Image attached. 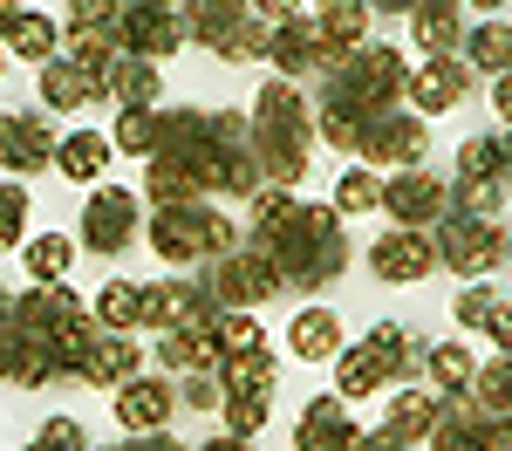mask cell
<instances>
[{"label": "cell", "mask_w": 512, "mask_h": 451, "mask_svg": "<svg viewBox=\"0 0 512 451\" xmlns=\"http://www.w3.org/2000/svg\"><path fill=\"white\" fill-rule=\"evenodd\" d=\"M246 253L274 260V274L294 287V294H321V287L349 267V233H342V212H335V205H301L294 199V212H287L280 226H253V233H246Z\"/></svg>", "instance_id": "cell-1"}, {"label": "cell", "mask_w": 512, "mask_h": 451, "mask_svg": "<svg viewBox=\"0 0 512 451\" xmlns=\"http://www.w3.org/2000/svg\"><path fill=\"white\" fill-rule=\"evenodd\" d=\"M308 144H315V103L301 96V82H260L253 96V151L267 164V185H301L308 178Z\"/></svg>", "instance_id": "cell-2"}, {"label": "cell", "mask_w": 512, "mask_h": 451, "mask_svg": "<svg viewBox=\"0 0 512 451\" xmlns=\"http://www.w3.org/2000/svg\"><path fill=\"white\" fill-rule=\"evenodd\" d=\"M144 240H151V253H158L164 267H198V260H226V253H239V226L219 212V205H164L158 219L144 226Z\"/></svg>", "instance_id": "cell-3"}, {"label": "cell", "mask_w": 512, "mask_h": 451, "mask_svg": "<svg viewBox=\"0 0 512 451\" xmlns=\"http://www.w3.org/2000/svg\"><path fill=\"white\" fill-rule=\"evenodd\" d=\"M321 82H335V89L355 96L362 110H396V103H403V89H410V62H403V48L362 41V48L342 55V69H328Z\"/></svg>", "instance_id": "cell-4"}, {"label": "cell", "mask_w": 512, "mask_h": 451, "mask_svg": "<svg viewBox=\"0 0 512 451\" xmlns=\"http://www.w3.org/2000/svg\"><path fill=\"white\" fill-rule=\"evenodd\" d=\"M437 260H444L458 281H485V274L506 260V226H499V219L444 212V219H437Z\"/></svg>", "instance_id": "cell-5"}, {"label": "cell", "mask_w": 512, "mask_h": 451, "mask_svg": "<svg viewBox=\"0 0 512 451\" xmlns=\"http://www.w3.org/2000/svg\"><path fill=\"white\" fill-rule=\"evenodd\" d=\"M137 226H144V205L130 199L123 185H96L89 205H82V219H76V240H82V253H96V260H117L123 246L137 240Z\"/></svg>", "instance_id": "cell-6"}, {"label": "cell", "mask_w": 512, "mask_h": 451, "mask_svg": "<svg viewBox=\"0 0 512 451\" xmlns=\"http://www.w3.org/2000/svg\"><path fill=\"white\" fill-rule=\"evenodd\" d=\"M424 151H431V130H424L417 110H403V103L396 110H376L369 130H362V164H376V171H417Z\"/></svg>", "instance_id": "cell-7"}, {"label": "cell", "mask_w": 512, "mask_h": 451, "mask_svg": "<svg viewBox=\"0 0 512 451\" xmlns=\"http://www.w3.org/2000/svg\"><path fill=\"white\" fill-rule=\"evenodd\" d=\"M117 41H123V55L164 62V55H178V48L192 41V28H185V14H178V7H158V0H123Z\"/></svg>", "instance_id": "cell-8"}, {"label": "cell", "mask_w": 512, "mask_h": 451, "mask_svg": "<svg viewBox=\"0 0 512 451\" xmlns=\"http://www.w3.org/2000/svg\"><path fill=\"white\" fill-rule=\"evenodd\" d=\"M76 315H82V301L62 281H35L28 294H7L0 328H28V335H41V342H62V335L76 328Z\"/></svg>", "instance_id": "cell-9"}, {"label": "cell", "mask_w": 512, "mask_h": 451, "mask_svg": "<svg viewBox=\"0 0 512 451\" xmlns=\"http://www.w3.org/2000/svg\"><path fill=\"white\" fill-rule=\"evenodd\" d=\"M472 62H458V55H424V62H410V89H403V103L417 110V117H444V110H458L465 96H472Z\"/></svg>", "instance_id": "cell-10"}, {"label": "cell", "mask_w": 512, "mask_h": 451, "mask_svg": "<svg viewBox=\"0 0 512 451\" xmlns=\"http://www.w3.org/2000/svg\"><path fill=\"white\" fill-rule=\"evenodd\" d=\"M376 431H355L349 424V397L328 390V397H308L301 404V431H294V451H369Z\"/></svg>", "instance_id": "cell-11"}, {"label": "cell", "mask_w": 512, "mask_h": 451, "mask_svg": "<svg viewBox=\"0 0 512 451\" xmlns=\"http://www.w3.org/2000/svg\"><path fill=\"white\" fill-rule=\"evenodd\" d=\"M55 151H62V137L41 110H7L0 117V171L7 178H28L41 164H55Z\"/></svg>", "instance_id": "cell-12"}, {"label": "cell", "mask_w": 512, "mask_h": 451, "mask_svg": "<svg viewBox=\"0 0 512 451\" xmlns=\"http://www.w3.org/2000/svg\"><path fill=\"white\" fill-rule=\"evenodd\" d=\"M280 274H274V260H260V253H226V260H212V294H219V308H260V301H274L280 294Z\"/></svg>", "instance_id": "cell-13"}, {"label": "cell", "mask_w": 512, "mask_h": 451, "mask_svg": "<svg viewBox=\"0 0 512 451\" xmlns=\"http://www.w3.org/2000/svg\"><path fill=\"white\" fill-rule=\"evenodd\" d=\"M369 267H376V281H424L437 267V226H396V233H383V240L369 246Z\"/></svg>", "instance_id": "cell-14"}, {"label": "cell", "mask_w": 512, "mask_h": 451, "mask_svg": "<svg viewBox=\"0 0 512 451\" xmlns=\"http://www.w3.org/2000/svg\"><path fill=\"white\" fill-rule=\"evenodd\" d=\"M383 212H390L396 226H437V219L451 212V185H444L437 171H390Z\"/></svg>", "instance_id": "cell-15"}, {"label": "cell", "mask_w": 512, "mask_h": 451, "mask_svg": "<svg viewBox=\"0 0 512 451\" xmlns=\"http://www.w3.org/2000/svg\"><path fill=\"white\" fill-rule=\"evenodd\" d=\"M110 404H117L123 438H130V431H164L171 410H178V383H164V376H130Z\"/></svg>", "instance_id": "cell-16"}, {"label": "cell", "mask_w": 512, "mask_h": 451, "mask_svg": "<svg viewBox=\"0 0 512 451\" xmlns=\"http://www.w3.org/2000/svg\"><path fill=\"white\" fill-rule=\"evenodd\" d=\"M0 369H7L14 390H41V383L62 376V356H55V342H41L28 328H0Z\"/></svg>", "instance_id": "cell-17"}, {"label": "cell", "mask_w": 512, "mask_h": 451, "mask_svg": "<svg viewBox=\"0 0 512 451\" xmlns=\"http://www.w3.org/2000/svg\"><path fill=\"white\" fill-rule=\"evenodd\" d=\"M158 363L178 369V376H198V369H226V342L212 322H192V328H171L158 335Z\"/></svg>", "instance_id": "cell-18"}, {"label": "cell", "mask_w": 512, "mask_h": 451, "mask_svg": "<svg viewBox=\"0 0 512 451\" xmlns=\"http://www.w3.org/2000/svg\"><path fill=\"white\" fill-rule=\"evenodd\" d=\"M485 417H492V410L478 404L472 390H458V397H444L437 431L424 438V445H431V451H485Z\"/></svg>", "instance_id": "cell-19"}, {"label": "cell", "mask_w": 512, "mask_h": 451, "mask_svg": "<svg viewBox=\"0 0 512 451\" xmlns=\"http://www.w3.org/2000/svg\"><path fill=\"white\" fill-rule=\"evenodd\" d=\"M0 41H7V55L14 62H35V69H48L55 62V21L48 14H28V7H0Z\"/></svg>", "instance_id": "cell-20"}, {"label": "cell", "mask_w": 512, "mask_h": 451, "mask_svg": "<svg viewBox=\"0 0 512 451\" xmlns=\"http://www.w3.org/2000/svg\"><path fill=\"white\" fill-rule=\"evenodd\" d=\"M76 376H82V383H96V390H110V397H117L123 383L137 376V342H130V335H117V328H103V335H96V349L82 356V369H76Z\"/></svg>", "instance_id": "cell-21"}, {"label": "cell", "mask_w": 512, "mask_h": 451, "mask_svg": "<svg viewBox=\"0 0 512 451\" xmlns=\"http://www.w3.org/2000/svg\"><path fill=\"white\" fill-rule=\"evenodd\" d=\"M144 199L158 205H205L212 199V192H205V178H198L192 164L185 158H171V151H158V158H151V171H144Z\"/></svg>", "instance_id": "cell-22"}, {"label": "cell", "mask_w": 512, "mask_h": 451, "mask_svg": "<svg viewBox=\"0 0 512 451\" xmlns=\"http://www.w3.org/2000/svg\"><path fill=\"white\" fill-rule=\"evenodd\" d=\"M437 410H444V397H431V390H396L390 417H383V438L390 445H424L437 431Z\"/></svg>", "instance_id": "cell-23"}, {"label": "cell", "mask_w": 512, "mask_h": 451, "mask_svg": "<svg viewBox=\"0 0 512 451\" xmlns=\"http://www.w3.org/2000/svg\"><path fill=\"white\" fill-rule=\"evenodd\" d=\"M410 35L424 55H465V21H458V0H424L417 14H410Z\"/></svg>", "instance_id": "cell-24"}, {"label": "cell", "mask_w": 512, "mask_h": 451, "mask_svg": "<svg viewBox=\"0 0 512 451\" xmlns=\"http://www.w3.org/2000/svg\"><path fill=\"white\" fill-rule=\"evenodd\" d=\"M396 376H390V363L369 349V342H349L342 356H335V390L342 397H376V390H390Z\"/></svg>", "instance_id": "cell-25"}, {"label": "cell", "mask_w": 512, "mask_h": 451, "mask_svg": "<svg viewBox=\"0 0 512 451\" xmlns=\"http://www.w3.org/2000/svg\"><path fill=\"white\" fill-rule=\"evenodd\" d=\"M110 137H96V130H76V137H62V151H55V171L69 178V185H96L103 178V164H110Z\"/></svg>", "instance_id": "cell-26"}, {"label": "cell", "mask_w": 512, "mask_h": 451, "mask_svg": "<svg viewBox=\"0 0 512 451\" xmlns=\"http://www.w3.org/2000/svg\"><path fill=\"white\" fill-rule=\"evenodd\" d=\"M287 335H294V356H301V363H335V356H342V322H335L328 308L294 315V328H287Z\"/></svg>", "instance_id": "cell-27"}, {"label": "cell", "mask_w": 512, "mask_h": 451, "mask_svg": "<svg viewBox=\"0 0 512 451\" xmlns=\"http://www.w3.org/2000/svg\"><path fill=\"white\" fill-rule=\"evenodd\" d=\"M369 14H376L369 0H315V28L335 48H362L369 41Z\"/></svg>", "instance_id": "cell-28"}, {"label": "cell", "mask_w": 512, "mask_h": 451, "mask_svg": "<svg viewBox=\"0 0 512 451\" xmlns=\"http://www.w3.org/2000/svg\"><path fill=\"white\" fill-rule=\"evenodd\" d=\"M82 103H96L89 76H82L76 62H48V69H41V110H62V117H76Z\"/></svg>", "instance_id": "cell-29"}, {"label": "cell", "mask_w": 512, "mask_h": 451, "mask_svg": "<svg viewBox=\"0 0 512 451\" xmlns=\"http://www.w3.org/2000/svg\"><path fill=\"white\" fill-rule=\"evenodd\" d=\"M110 144L130 151V158H158V151H164V110H117Z\"/></svg>", "instance_id": "cell-30"}, {"label": "cell", "mask_w": 512, "mask_h": 451, "mask_svg": "<svg viewBox=\"0 0 512 451\" xmlns=\"http://www.w3.org/2000/svg\"><path fill=\"white\" fill-rule=\"evenodd\" d=\"M465 62H472L478 76H506L512 69V28L506 21H478L472 35H465Z\"/></svg>", "instance_id": "cell-31"}, {"label": "cell", "mask_w": 512, "mask_h": 451, "mask_svg": "<svg viewBox=\"0 0 512 451\" xmlns=\"http://www.w3.org/2000/svg\"><path fill=\"white\" fill-rule=\"evenodd\" d=\"M362 342H369V349H376V356L390 363V376H396V383H410V376L424 369V349L410 342V328H396V322H376L369 335H362Z\"/></svg>", "instance_id": "cell-32"}, {"label": "cell", "mask_w": 512, "mask_h": 451, "mask_svg": "<svg viewBox=\"0 0 512 451\" xmlns=\"http://www.w3.org/2000/svg\"><path fill=\"white\" fill-rule=\"evenodd\" d=\"M424 376H431L437 390H472V376H478V363H472V349L465 342H437V349H424Z\"/></svg>", "instance_id": "cell-33"}, {"label": "cell", "mask_w": 512, "mask_h": 451, "mask_svg": "<svg viewBox=\"0 0 512 451\" xmlns=\"http://www.w3.org/2000/svg\"><path fill=\"white\" fill-rule=\"evenodd\" d=\"M96 322L117 328V335L144 328V287H137V281H110L103 294H96Z\"/></svg>", "instance_id": "cell-34"}, {"label": "cell", "mask_w": 512, "mask_h": 451, "mask_svg": "<svg viewBox=\"0 0 512 451\" xmlns=\"http://www.w3.org/2000/svg\"><path fill=\"white\" fill-rule=\"evenodd\" d=\"M158 96H164L158 62L130 55V62H123V82H117V110H158Z\"/></svg>", "instance_id": "cell-35"}, {"label": "cell", "mask_w": 512, "mask_h": 451, "mask_svg": "<svg viewBox=\"0 0 512 451\" xmlns=\"http://www.w3.org/2000/svg\"><path fill=\"white\" fill-rule=\"evenodd\" d=\"M21 260H28V281H62V274L76 267V240H62V233H41V240L21 246Z\"/></svg>", "instance_id": "cell-36"}, {"label": "cell", "mask_w": 512, "mask_h": 451, "mask_svg": "<svg viewBox=\"0 0 512 451\" xmlns=\"http://www.w3.org/2000/svg\"><path fill=\"white\" fill-rule=\"evenodd\" d=\"M226 390H274L280 383V356L274 349H246V356H226Z\"/></svg>", "instance_id": "cell-37"}, {"label": "cell", "mask_w": 512, "mask_h": 451, "mask_svg": "<svg viewBox=\"0 0 512 451\" xmlns=\"http://www.w3.org/2000/svg\"><path fill=\"white\" fill-rule=\"evenodd\" d=\"M499 205H506V185H499V178H465V171H458L451 212H465V219H499Z\"/></svg>", "instance_id": "cell-38"}, {"label": "cell", "mask_w": 512, "mask_h": 451, "mask_svg": "<svg viewBox=\"0 0 512 451\" xmlns=\"http://www.w3.org/2000/svg\"><path fill=\"white\" fill-rule=\"evenodd\" d=\"M472 397L492 410V417H512V356H499V363L478 369V376H472Z\"/></svg>", "instance_id": "cell-39"}, {"label": "cell", "mask_w": 512, "mask_h": 451, "mask_svg": "<svg viewBox=\"0 0 512 451\" xmlns=\"http://www.w3.org/2000/svg\"><path fill=\"white\" fill-rule=\"evenodd\" d=\"M226 431L233 438H260V424H267V390H226Z\"/></svg>", "instance_id": "cell-40"}, {"label": "cell", "mask_w": 512, "mask_h": 451, "mask_svg": "<svg viewBox=\"0 0 512 451\" xmlns=\"http://www.w3.org/2000/svg\"><path fill=\"white\" fill-rule=\"evenodd\" d=\"M219 342H226V356H246V349H267V328L253 322V315H246V308H226V315H219Z\"/></svg>", "instance_id": "cell-41"}, {"label": "cell", "mask_w": 512, "mask_h": 451, "mask_svg": "<svg viewBox=\"0 0 512 451\" xmlns=\"http://www.w3.org/2000/svg\"><path fill=\"white\" fill-rule=\"evenodd\" d=\"M369 205H383L376 171H342V185H335V212L349 219V212H369Z\"/></svg>", "instance_id": "cell-42"}, {"label": "cell", "mask_w": 512, "mask_h": 451, "mask_svg": "<svg viewBox=\"0 0 512 451\" xmlns=\"http://www.w3.org/2000/svg\"><path fill=\"white\" fill-rule=\"evenodd\" d=\"M21 226H28V185L7 178V185H0V246H7V253L21 246Z\"/></svg>", "instance_id": "cell-43"}, {"label": "cell", "mask_w": 512, "mask_h": 451, "mask_svg": "<svg viewBox=\"0 0 512 451\" xmlns=\"http://www.w3.org/2000/svg\"><path fill=\"white\" fill-rule=\"evenodd\" d=\"M492 308H499V287H492V281H465L451 315H458V328H485V322H492Z\"/></svg>", "instance_id": "cell-44"}, {"label": "cell", "mask_w": 512, "mask_h": 451, "mask_svg": "<svg viewBox=\"0 0 512 451\" xmlns=\"http://www.w3.org/2000/svg\"><path fill=\"white\" fill-rule=\"evenodd\" d=\"M267 48H274V21H260V14H253V21L226 41V55H219V62H267Z\"/></svg>", "instance_id": "cell-45"}, {"label": "cell", "mask_w": 512, "mask_h": 451, "mask_svg": "<svg viewBox=\"0 0 512 451\" xmlns=\"http://www.w3.org/2000/svg\"><path fill=\"white\" fill-rule=\"evenodd\" d=\"M458 171H465V178H499V171H506V158H499V137H472V144L458 151ZM499 185H506V178H499Z\"/></svg>", "instance_id": "cell-46"}, {"label": "cell", "mask_w": 512, "mask_h": 451, "mask_svg": "<svg viewBox=\"0 0 512 451\" xmlns=\"http://www.w3.org/2000/svg\"><path fill=\"white\" fill-rule=\"evenodd\" d=\"M185 410H226V376L219 369H198V376H185Z\"/></svg>", "instance_id": "cell-47"}, {"label": "cell", "mask_w": 512, "mask_h": 451, "mask_svg": "<svg viewBox=\"0 0 512 451\" xmlns=\"http://www.w3.org/2000/svg\"><path fill=\"white\" fill-rule=\"evenodd\" d=\"M82 445H89V438H82L76 417H48L35 431V445H21V451H82Z\"/></svg>", "instance_id": "cell-48"}, {"label": "cell", "mask_w": 512, "mask_h": 451, "mask_svg": "<svg viewBox=\"0 0 512 451\" xmlns=\"http://www.w3.org/2000/svg\"><path fill=\"white\" fill-rule=\"evenodd\" d=\"M246 205H253V226H280V219L294 212V192H287V185H260Z\"/></svg>", "instance_id": "cell-49"}, {"label": "cell", "mask_w": 512, "mask_h": 451, "mask_svg": "<svg viewBox=\"0 0 512 451\" xmlns=\"http://www.w3.org/2000/svg\"><path fill=\"white\" fill-rule=\"evenodd\" d=\"M123 0H69V28H117Z\"/></svg>", "instance_id": "cell-50"}, {"label": "cell", "mask_w": 512, "mask_h": 451, "mask_svg": "<svg viewBox=\"0 0 512 451\" xmlns=\"http://www.w3.org/2000/svg\"><path fill=\"white\" fill-rule=\"evenodd\" d=\"M301 7H308V0H253V14H260V21H301Z\"/></svg>", "instance_id": "cell-51"}, {"label": "cell", "mask_w": 512, "mask_h": 451, "mask_svg": "<svg viewBox=\"0 0 512 451\" xmlns=\"http://www.w3.org/2000/svg\"><path fill=\"white\" fill-rule=\"evenodd\" d=\"M485 335H492V342H499V349L512 356V301H499V308H492V322H485Z\"/></svg>", "instance_id": "cell-52"}, {"label": "cell", "mask_w": 512, "mask_h": 451, "mask_svg": "<svg viewBox=\"0 0 512 451\" xmlns=\"http://www.w3.org/2000/svg\"><path fill=\"white\" fill-rule=\"evenodd\" d=\"M485 451H512V417H485Z\"/></svg>", "instance_id": "cell-53"}, {"label": "cell", "mask_w": 512, "mask_h": 451, "mask_svg": "<svg viewBox=\"0 0 512 451\" xmlns=\"http://www.w3.org/2000/svg\"><path fill=\"white\" fill-rule=\"evenodd\" d=\"M492 110H499L506 130H512V69H506V76H492Z\"/></svg>", "instance_id": "cell-54"}, {"label": "cell", "mask_w": 512, "mask_h": 451, "mask_svg": "<svg viewBox=\"0 0 512 451\" xmlns=\"http://www.w3.org/2000/svg\"><path fill=\"white\" fill-rule=\"evenodd\" d=\"M117 451H178L164 431H130V445H117Z\"/></svg>", "instance_id": "cell-55"}, {"label": "cell", "mask_w": 512, "mask_h": 451, "mask_svg": "<svg viewBox=\"0 0 512 451\" xmlns=\"http://www.w3.org/2000/svg\"><path fill=\"white\" fill-rule=\"evenodd\" d=\"M369 7H383V14H417L424 0H369Z\"/></svg>", "instance_id": "cell-56"}, {"label": "cell", "mask_w": 512, "mask_h": 451, "mask_svg": "<svg viewBox=\"0 0 512 451\" xmlns=\"http://www.w3.org/2000/svg\"><path fill=\"white\" fill-rule=\"evenodd\" d=\"M499 158H506V171H499V178L512 185V130H499Z\"/></svg>", "instance_id": "cell-57"}, {"label": "cell", "mask_w": 512, "mask_h": 451, "mask_svg": "<svg viewBox=\"0 0 512 451\" xmlns=\"http://www.w3.org/2000/svg\"><path fill=\"white\" fill-rule=\"evenodd\" d=\"M198 451H246V438H233V431H226V438H212V445H198Z\"/></svg>", "instance_id": "cell-58"}, {"label": "cell", "mask_w": 512, "mask_h": 451, "mask_svg": "<svg viewBox=\"0 0 512 451\" xmlns=\"http://www.w3.org/2000/svg\"><path fill=\"white\" fill-rule=\"evenodd\" d=\"M369 451H410V445H390V438H383V431H376V445H369Z\"/></svg>", "instance_id": "cell-59"}, {"label": "cell", "mask_w": 512, "mask_h": 451, "mask_svg": "<svg viewBox=\"0 0 512 451\" xmlns=\"http://www.w3.org/2000/svg\"><path fill=\"white\" fill-rule=\"evenodd\" d=\"M465 7H506V0H465Z\"/></svg>", "instance_id": "cell-60"}, {"label": "cell", "mask_w": 512, "mask_h": 451, "mask_svg": "<svg viewBox=\"0 0 512 451\" xmlns=\"http://www.w3.org/2000/svg\"><path fill=\"white\" fill-rule=\"evenodd\" d=\"M158 7H185V0H158Z\"/></svg>", "instance_id": "cell-61"}, {"label": "cell", "mask_w": 512, "mask_h": 451, "mask_svg": "<svg viewBox=\"0 0 512 451\" xmlns=\"http://www.w3.org/2000/svg\"><path fill=\"white\" fill-rule=\"evenodd\" d=\"M506 260H512V233H506Z\"/></svg>", "instance_id": "cell-62"}, {"label": "cell", "mask_w": 512, "mask_h": 451, "mask_svg": "<svg viewBox=\"0 0 512 451\" xmlns=\"http://www.w3.org/2000/svg\"><path fill=\"white\" fill-rule=\"evenodd\" d=\"M110 451H117V445H110Z\"/></svg>", "instance_id": "cell-63"}]
</instances>
